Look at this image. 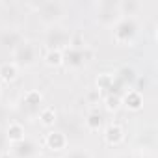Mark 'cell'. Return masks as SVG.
Masks as SVG:
<instances>
[{"instance_id":"1","label":"cell","mask_w":158,"mask_h":158,"mask_svg":"<svg viewBox=\"0 0 158 158\" xmlns=\"http://www.w3.org/2000/svg\"><path fill=\"white\" fill-rule=\"evenodd\" d=\"M41 58V45L34 39H23L21 45H17L11 50V61L19 67V69H28L34 67Z\"/></svg>"},{"instance_id":"2","label":"cell","mask_w":158,"mask_h":158,"mask_svg":"<svg viewBox=\"0 0 158 158\" xmlns=\"http://www.w3.org/2000/svg\"><path fill=\"white\" fill-rule=\"evenodd\" d=\"M35 8V13H37V19L48 28V26H54V24H60L65 17H67V4L65 2H39V4H34Z\"/></svg>"},{"instance_id":"3","label":"cell","mask_w":158,"mask_h":158,"mask_svg":"<svg viewBox=\"0 0 158 158\" xmlns=\"http://www.w3.org/2000/svg\"><path fill=\"white\" fill-rule=\"evenodd\" d=\"M138 34H139V24L134 17H121L112 26V35L117 45H125V47L134 45Z\"/></svg>"},{"instance_id":"4","label":"cell","mask_w":158,"mask_h":158,"mask_svg":"<svg viewBox=\"0 0 158 158\" xmlns=\"http://www.w3.org/2000/svg\"><path fill=\"white\" fill-rule=\"evenodd\" d=\"M71 39H73V32L63 24L48 26L43 35V43L48 47V50H61V52L71 47Z\"/></svg>"},{"instance_id":"5","label":"cell","mask_w":158,"mask_h":158,"mask_svg":"<svg viewBox=\"0 0 158 158\" xmlns=\"http://www.w3.org/2000/svg\"><path fill=\"white\" fill-rule=\"evenodd\" d=\"M119 19H121V13H119V8H117V2H108V0H102V2H97L95 4V21L101 26L112 28Z\"/></svg>"},{"instance_id":"6","label":"cell","mask_w":158,"mask_h":158,"mask_svg":"<svg viewBox=\"0 0 158 158\" xmlns=\"http://www.w3.org/2000/svg\"><path fill=\"white\" fill-rule=\"evenodd\" d=\"M91 58H93V50L88 45L80 47V48H67V50H63V65L67 63L71 69L86 67Z\"/></svg>"},{"instance_id":"7","label":"cell","mask_w":158,"mask_h":158,"mask_svg":"<svg viewBox=\"0 0 158 158\" xmlns=\"http://www.w3.org/2000/svg\"><path fill=\"white\" fill-rule=\"evenodd\" d=\"M13 158H39V154H41V147L35 143V141H32V139H23V141H19V143H13V145H10V151H8Z\"/></svg>"},{"instance_id":"8","label":"cell","mask_w":158,"mask_h":158,"mask_svg":"<svg viewBox=\"0 0 158 158\" xmlns=\"http://www.w3.org/2000/svg\"><path fill=\"white\" fill-rule=\"evenodd\" d=\"M43 108V93L39 89H28L21 97V110L26 112L28 115L37 114Z\"/></svg>"},{"instance_id":"9","label":"cell","mask_w":158,"mask_h":158,"mask_svg":"<svg viewBox=\"0 0 158 158\" xmlns=\"http://www.w3.org/2000/svg\"><path fill=\"white\" fill-rule=\"evenodd\" d=\"M43 145L52 152H63L69 147V138L61 130H48L43 138Z\"/></svg>"},{"instance_id":"10","label":"cell","mask_w":158,"mask_h":158,"mask_svg":"<svg viewBox=\"0 0 158 158\" xmlns=\"http://www.w3.org/2000/svg\"><path fill=\"white\" fill-rule=\"evenodd\" d=\"M102 138H104V143L110 145V147H119L123 141H125V128L119 125V123H108L104 125L102 128Z\"/></svg>"},{"instance_id":"11","label":"cell","mask_w":158,"mask_h":158,"mask_svg":"<svg viewBox=\"0 0 158 158\" xmlns=\"http://www.w3.org/2000/svg\"><path fill=\"white\" fill-rule=\"evenodd\" d=\"M121 108H125L128 112H134V114L143 110V93L139 89H134V88L127 89L125 95L121 97Z\"/></svg>"},{"instance_id":"12","label":"cell","mask_w":158,"mask_h":158,"mask_svg":"<svg viewBox=\"0 0 158 158\" xmlns=\"http://www.w3.org/2000/svg\"><path fill=\"white\" fill-rule=\"evenodd\" d=\"M24 39L23 32L19 28H4L0 32V47H4L8 50H13L17 45H21Z\"/></svg>"},{"instance_id":"13","label":"cell","mask_w":158,"mask_h":158,"mask_svg":"<svg viewBox=\"0 0 158 158\" xmlns=\"http://www.w3.org/2000/svg\"><path fill=\"white\" fill-rule=\"evenodd\" d=\"M4 136H6L8 143L13 145V143H19V141H23V139H26V128H24V125H23L21 121H15V119H13V121H10V123L6 125Z\"/></svg>"},{"instance_id":"14","label":"cell","mask_w":158,"mask_h":158,"mask_svg":"<svg viewBox=\"0 0 158 158\" xmlns=\"http://www.w3.org/2000/svg\"><path fill=\"white\" fill-rule=\"evenodd\" d=\"M114 74H115V80H117L121 86H134V84L138 82V73H136V69H134L132 65H123V67H119L117 73H114Z\"/></svg>"},{"instance_id":"15","label":"cell","mask_w":158,"mask_h":158,"mask_svg":"<svg viewBox=\"0 0 158 158\" xmlns=\"http://www.w3.org/2000/svg\"><path fill=\"white\" fill-rule=\"evenodd\" d=\"M19 78V67L13 61L0 63V84H13Z\"/></svg>"},{"instance_id":"16","label":"cell","mask_w":158,"mask_h":158,"mask_svg":"<svg viewBox=\"0 0 158 158\" xmlns=\"http://www.w3.org/2000/svg\"><path fill=\"white\" fill-rule=\"evenodd\" d=\"M95 84H97V89H99L101 93H102V91H114L117 86H121V84L115 80V74H114V73H108V71H104V73H101V74L97 76Z\"/></svg>"},{"instance_id":"17","label":"cell","mask_w":158,"mask_h":158,"mask_svg":"<svg viewBox=\"0 0 158 158\" xmlns=\"http://www.w3.org/2000/svg\"><path fill=\"white\" fill-rule=\"evenodd\" d=\"M37 119H39V123H41V127L50 128V127H54V123L58 121V112H56L54 106H43V108L37 112Z\"/></svg>"},{"instance_id":"18","label":"cell","mask_w":158,"mask_h":158,"mask_svg":"<svg viewBox=\"0 0 158 158\" xmlns=\"http://www.w3.org/2000/svg\"><path fill=\"white\" fill-rule=\"evenodd\" d=\"M84 127L88 132H101L104 128V117L99 112H89L84 119Z\"/></svg>"},{"instance_id":"19","label":"cell","mask_w":158,"mask_h":158,"mask_svg":"<svg viewBox=\"0 0 158 158\" xmlns=\"http://www.w3.org/2000/svg\"><path fill=\"white\" fill-rule=\"evenodd\" d=\"M117 8L121 17H134L141 10V2H138V0H121V2H117Z\"/></svg>"},{"instance_id":"20","label":"cell","mask_w":158,"mask_h":158,"mask_svg":"<svg viewBox=\"0 0 158 158\" xmlns=\"http://www.w3.org/2000/svg\"><path fill=\"white\" fill-rule=\"evenodd\" d=\"M43 61L47 67H52V69L61 67L63 65V52L61 50H47L43 54Z\"/></svg>"},{"instance_id":"21","label":"cell","mask_w":158,"mask_h":158,"mask_svg":"<svg viewBox=\"0 0 158 158\" xmlns=\"http://www.w3.org/2000/svg\"><path fill=\"white\" fill-rule=\"evenodd\" d=\"M104 108H106V112H110V114L119 112V110H121V97H119L117 93H110V95L104 99Z\"/></svg>"},{"instance_id":"22","label":"cell","mask_w":158,"mask_h":158,"mask_svg":"<svg viewBox=\"0 0 158 158\" xmlns=\"http://www.w3.org/2000/svg\"><path fill=\"white\" fill-rule=\"evenodd\" d=\"M63 158H95V156H93V152H91L89 149H86V147H74V149L67 151Z\"/></svg>"},{"instance_id":"23","label":"cell","mask_w":158,"mask_h":158,"mask_svg":"<svg viewBox=\"0 0 158 158\" xmlns=\"http://www.w3.org/2000/svg\"><path fill=\"white\" fill-rule=\"evenodd\" d=\"M99 101H101V91L95 88V89H89L88 93H86V102L88 104H91V106H95V104H99Z\"/></svg>"},{"instance_id":"24","label":"cell","mask_w":158,"mask_h":158,"mask_svg":"<svg viewBox=\"0 0 158 158\" xmlns=\"http://www.w3.org/2000/svg\"><path fill=\"white\" fill-rule=\"evenodd\" d=\"M10 110H8V106H4V104H0V125H8L10 123Z\"/></svg>"},{"instance_id":"25","label":"cell","mask_w":158,"mask_h":158,"mask_svg":"<svg viewBox=\"0 0 158 158\" xmlns=\"http://www.w3.org/2000/svg\"><path fill=\"white\" fill-rule=\"evenodd\" d=\"M8 151H10V143H8V139H6L4 132H0V156L6 154Z\"/></svg>"},{"instance_id":"26","label":"cell","mask_w":158,"mask_h":158,"mask_svg":"<svg viewBox=\"0 0 158 158\" xmlns=\"http://www.w3.org/2000/svg\"><path fill=\"white\" fill-rule=\"evenodd\" d=\"M0 89H2V86H0Z\"/></svg>"}]
</instances>
